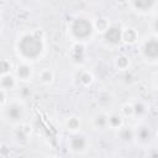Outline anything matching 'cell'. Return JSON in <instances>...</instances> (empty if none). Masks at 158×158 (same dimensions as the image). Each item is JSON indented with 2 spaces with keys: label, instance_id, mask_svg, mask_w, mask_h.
I'll list each match as a JSON object with an SVG mask.
<instances>
[{
  "label": "cell",
  "instance_id": "cell-13",
  "mask_svg": "<svg viewBox=\"0 0 158 158\" xmlns=\"http://www.w3.org/2000/svg\"><path fill=\"white\" fill-rule=\"evenodd\" d=\"M141 137H142L143 139L148 138V137H149V133H148V131H147V130H142V132H141Z\"/></svg>",
  "mask_w": 158,
  "mask_h": 158
},
{
  "label": "cell",
  "instance_id": "cell-7",
  "mask_svg": "<svg viewBox=\"0 0 158 158\" xmlns=\"http://www.w3.org/2000/svg\"><path fill=\"white\" fill-rule=\"evenodd\" d=\"M135 4L139 9H148L153 4V0H135Z\"/></svg>",
  "mask_w": 158,
  "mask_h": 158
},
{
  "label": "cell",
  "instance_id": "cell-16",
  "mask_svg": "<svg viewBox=\"0 0 158 158\" xmlns=\"http://www.w3.org/2000/svg\"><path fill=\"white\" fill-rule=\"evenodd\" d=\"M136 111L137 112H142V105H137L136 106Z\"/></svg>",
  "mask_w": 158,
  "mask_h": 158
},
{
  "label": "cell",
  "instance_id": "cell-15",
  "mask_svg": "<svg viewBox=\"0 0 158 158\" xmlns=\"http://www.w3.org/2000/svg\"><path fill=\"white\" fill-rule=\"evenodd\" d=\"M1 64H2V69H1V70H2V72H6V70H7V64H6L5 62H2Z\"/></svg>",
  "mask_w": 158,
  "mask_h": 158
},
{
  "label": "cell",
  "instance_id": "cell-14",
  "mask_svg": "<svg viewBox=\"0 0 158 158\" xmlns=\"http://www.w3.org/2000/svg\"><path fill=\"white\" fill-rule=\"evenodd\" d=\"M111 122H112L114 125H118V123H120V118H118L117 116H114V117H111Z\"/></svg>",
  "mask_w": 158,
  "mask_h": 158
},
{
  "label": "cell",
  "instance_id": "cell-10",
  "mask_svg": "<svg viewBox=\"0 0 158 158\" xmlns=\"http://www.w3.org/2000/svg\"><path fill=\"white\" fill-rule=\"evenodd\" d=\"M126 38H127V41H133V38H135V33L130 30V31H127L126 32Z\"/></svg>",
  "mask_w": 158,
  "mask_h": 158
},
{
  "label": "cell",
  "instance_id": "cell-3",
  "mask_svg": "<svg viewBox=\"0 0 158 158\" xmlns=\"http://www.w3.org/2000/svg\"><path fill=\"white\" fill-rule=\"evenodd\" d=\"M105 38L106 41L111 42V43H117L120 42V38H121V32H120V28L117 27H111L106 31L105 33Z\"/></svg>",
  "mask_w": 158,
  "mask_h": 158
},
{
  "label": "cell",
  "instance_id": "cell-18",
  "mask_svg": "<svg viewBox=\"0 0 158 158\" xmlns=\"http://www.w3.org/2000/svg\"><path fill=\"white\" fill-rule=\"evenodd\" d=\"M156 28H157V31H158V20H157V22H156Z\"/></svg>",
  "mask_w": 158,
  "mask_h": 158
},
{
  "label": "cell",
  "instance_id": "cell-17",
  "mask_svg": "<svg viewBox=\"0 0 158 158\" xmlns=\"http://www.w3.org/2000/svg\"><path fill=\"white\" fill-rule=\"evenodd\" d=\"M99 118H100V120H98L96 122L100 123V125H102V123H104V117H99Z\"/></svg>",
  "mask_w": 158,
  "mask_h": 158
},
{
  "label": "cell",
  "instance_id": "cell-8",
  "mask_svg": "<svg viewBox=\"0 0 158 158\" xmlns=\"http://www.w3.org/2000/svg\"><path fill=\"white\" fill-rule=\"evenodd\" d=\"M81 52H83V48H81V47H77V48H75V53H77L75 59H77V60H81Z\"/></svg>",
  "mask_w": 158,
  "mask_h": 158
},
{
  "label": "cell",
  "instance_id": "cell-1",
  "mask_svg": "<svg viewBox=\"0 0 158 158\" xmlns=\"http://www.w3.org/2000/svg\"><path fill=\"white\" fill-rule=\"evenodd\" d=\"M20 49L27 57H36L42 49V43L37 37L26 36L20 43Z\"/></svg>",
  "mask_w": 158,
  "mask_h": 158
},
{
  "label": "cell",
  "instance_id": "cell-11",
  "mask_svg": "<svg viewBox=\"0 0 158 158\" xmlns=\"http://www.w3.org/2000/svg\"><path fill=\"white\" fill-rule=\"evenodd\" d=\"M2 85H5V86H10V85H12V80H11V78H5L4 80H2Z\"/></svg>",
  "mask_w": 158,
  "mask_h": 158
},
{
  "label": "cell",
  "instance_id": "cell-6",
  "mask_svg": "<svg viewBox=\"0 0 158 158\" xmlns=\"http://www.w3.org/2000/svg\"><path fill=\"white\" fill-rule=\"evenodd\" d=\"M72 146L74 149H81L84 147V139L83 137H74L72 141Z\"/></svg>",
  "mask_w": 158,
  "mask_h": 158
},
{
  "label": "cell",
  "instance_id": "cell-5",
  "mask_svg": "<svg viewBox=\"0 0 158 158\" xmlns=\"http://www.w3.org/2000/svg\"><path fill=\"white\" fill-rule=\"evenodd\" d=\"M7 116L12 120H17L20 116H21V107L14 105V106H10L7 109Z\"/></svg>",
  "mask_w": 158,
  "mask_h": 158
},
{
  "label": "cell",
  "instance_id": "cell-2",
  "mask_svg": "<svg viewBox=\"0 0 158 158\" xmlns=\"http://www.w3.org/2000/svg\"><path fill=\"white\" fill-rule=\"evenodd\" d=\"M73 32L77 37H86L91 32V26L86 20L79 19L73 23Z\"/></svg>",
  "mask_w": 158,
  "mask_h": 158
},
{
  "label": "cell",
  "instance_id": "cell-12",
  "mask_svg": "<svg viewBox=\"0 0 158 158\" xmlns=\"http://www.w3.org/2000/svg\"><path fill=\"white\" fill-rule=\"evenodd\" d=\"M121 136H122V138H123V139H130V138H131V132L126 130V131H123V132H122V135H121Z\"/></svg>",
  "mask_w": 158,
  "mask_h": 158
},
{
  "label": "cell",
  "instance_id": "cell-4",
  "mask_svg": "<svg viewBox=\"0 0 158 158\" xmlns=\"http://www.w3.org/2000/svg\"><path fill=\"white\" fill-rule=\"evenodd\" d=\"M144 52L148 57H158V42L157 41H149L146 47H144Z\"/></svg>",
  "mask_w": 158,
  "mask_h": 158
},
{
  "label": "cell",
  "instance_id": "cell-9",
  "mask_svg": "<svg viewBox=\"0 0 158 158\" xmlns=\"http://www.w3.org/2000/svg\"><path fill=\"white\" fill-rule=\"evenodd\" d=\"M19 74L22 75V77H26V75L28 74V68H27V67H21V68L19 69Z\"/></svg>",
  "mask_w": 158,
  "mask_h": 158
}]
</instances>
